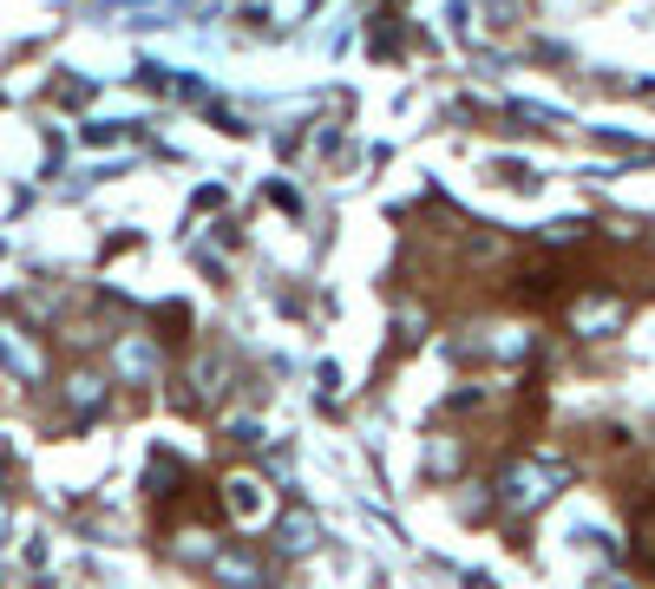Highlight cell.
I'll return each mask as SVG.
<instances>
[{"label":"cell","mask_w":655,"mask_h":589,"mask_svg":"<svg viewBox=\"0 0 655 589\" xmlns=\"http://www.w3.org/2000/svg\"><path fill=\"white\" fill-rule=\"evenodd\" d=\"M223 492H230V498H223V505H230V511H236V518H256V511H262V498H256V485H249V479H230V485H223Z\"/></svg>","instance_id":"cell-2"},{"label":"cell","mask_w":655,"mask_h":589,"mask_svg":"<svg viewBox=\"0 0 655 589\" xmlns=\"http://www.w3.org/2000/svg\"><path fill=\"white\" fill-rule=\"evenodd\" d=\"M630 564H636V577L655 584V498H643L630 511Z\"/></svg>","instance_id":"cell-1"}]
</instances>
